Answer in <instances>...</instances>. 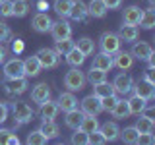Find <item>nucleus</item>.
Here are the masks:
<instances>
[{"mask_svg": "<svg viewBox=\"0 0 155 145\" xmlns=\"http://www.w3.org/2000/svg\"><path fill=\"white\" fill-rule=\"evenodd\" d=\"M8 108L12 110L16 124H27V122H31L33 116H35V112H33V108H31V105L25 103V101H14V103L10 105Z\"/></svg>", "mask_w": 155, "mask_h": 145, "instance_id": "f257e3e1", "label": "nucleus"}, {"mask_svg": "<svg viewBox=\"0 0 155 145\" xmlns=\"http://www.w3.org/2000/svg\"><path fill=\"white\" fill-rule=\"evenodd\" d=\"M87 79H85V74L80 70V68H70V70L66 72L64 76V87L68 91H72V93H76V91H81L85 87Z\"/></svg>", "mask_w": 155, "mask_h": 145, "instance_id": "f03ea898", "label": "nucleus"}, {"mask_svg": "<svg viewBox=\"0 0 155 145\" xmlns=\"http://www.w3.org/2000/svg\"><path fill=\"white\" fill-rule=\"evenodd\" d=\"M120 47H122V41H120V37L116 35V33L107 31V33H103V35L99 37V48H101V52L114 54V52L120 50Z\"/></svg>", "mask_w": 155, "mask_h": 145, "instance_id": "7ed1b4c3", "label": "nucleus"}, {"mask_svg": "<svg viewBox=\"0 0 155 145\" xmlns=\"http://www.w3.org/2000/svg\"><path fill=\"white\" fill-rule=\"evenodd\" d=\"M39 64L41 68H47V70H51V68H56L60 64V54L54 50V48H39L35 52Z\"/></svg>", "mask_w": 155, "mask_h": 145, "instance_id": "20e7f679", "label": "nucleus"}, {"mask_svg": "<svg viewBox=\"0 0 155 145\" xmlns=\"http://www.w3.org/2000/svg\"><path fill=\"white\" fill-rule=\"evenodd\" d=\"M48 33L52 35V41H62V39L72 37V25L66 21V19L60 18L58 21H52V23H51Z\"/></svg>", "mask_w": 155, "mask_h": 145, "instance_id": "39448f33", "label": "nucleus"}, {"mask_svg": "<svg viewBox=\"0 0 155 145\" xmlns=\"http://www.w3.org/2000/svg\"><path fill=\"white\" fill-rule=\"evenodd\" d=\"M2 72H4V79L25 76V72H23V60H19V58H10L8 62H4Z\"/></svg>", "mask_w": 155, "mask_h": 145, "instance_id": "423d86ee", "label": "nucleus"}, {"mask_svg": "<svg viewBox=\"0 0 155 145\" xmlns=\"http://www.w3.org/2000/svg\"><path fill=\"white\" fill-rule=\"evenodd\" d=\"M80 110L84 114H93L97 116L99 112H103V106H101V99L95 95H87L80 101Z\"/></svg>", "mask_w": 155, "mask_h": 145, "instance_id": "0eeeda50", "label": "nucleus"}, {"mask_svg": "<svg viewBox=\"0 0 155 145\" xmlns=\"http://www.w3.org/2000/svg\"><path fill=\"white\" fill-rule=\"evenodd\" d=\"M113 87H114V93L116 95H128V93H132V87H134V79H132V76H128V74H118L114 77V81H113Z\"/></svg>", "mask_w": 155, "mask_h": 145, "instance_id": "6e6552de", "label": "nucleus"}, {"mask_svg": "<svg viewBox=\"0 0 155 145\" xmlns=\"http://www.w3.org/2000/svg\"><path fill=\"white\" fill-rule=\"evenodd\" d=\"M4 87H6V91L10 95H21L27 91L29 87V81L25 76L21 77H12V79H4Z\"/></svg>", "mask_w": 155, "mask_h": 145, "instance_id": "1a4fd4ad", "label": "nucleus"}, {"mask_svg": "<svg viewBox=\"0 0 155 145\" xmlns=\"http://www.w3.org/2000/svg\"><path fill=\"white\" fill-rule=\"evenodd\" d=\"M132 93L136 97H142V99H145V101H153V97H155V83H149V81H145V79H140L138 83H134Z\"/></svg>", "mask_w": 155, "mask_h": 145, "instance_id": "9d476101", "label": "nucleus"}, {"mask_svg": "<svg viewBox=\"0 0 155 145\" xmlns=\"http://www.w3.org/2000/svg\"><path fill=\"white\" fill-rule=\"evenodd\" d=\"M130 54L134 56V60H147V58H151L155 54V50L149 43H143V41L136 43L134 41V47H132V50H130Z\"/></svg>", "mask_w": 155, "mask_h": 145, "instance_id": "9b49d317", "label": "nucleus"}, {"mask_svg": "<svg viewBox=\"0 0 155 145\" xmlns=\"http://www.w3.org/2000/svg\"><path fill=\"white\" fill-rule=\"evenodd\" d=\"M51 23H52V19L47 12H37L31 19V27L35 29L37 33H47L48 29H51Z\"/></svg>", "mask_w": 155, "mask_h": 145, "instance_id": "f8f14e48", "label": "nucleus"}, {"mask_svg": "<svg viewBox=\"0 0 155 145\" xmlns=\"http://www.w3.org/2000/svg\"><path fill=\"white\" fill-rule=\"evenodd\" d=\"M113 66H116L118 70H130V68L134 66V56L130 54V52H126V50H118V52H114L113 54Z\"/></svg>", "mask_w": 155, "mask_h": 145, "instance_id": "ddd939ff", "label": "nucleus"}, {"mask_svg": "<svg viewBox=\"0 0 155 145\" xmlns=\"http://www.w3.org/2000/svg\"><path fill=\"white\" fill-rule=\"evenodd\" d=\"M39 106H41V108H39V114H41L43 120H54L58 116V112H60L56 101H52V99H47L45 103H41Z\"/></svg>", "mask_w": 155, "mask_h": 145, "instance_id": "4468645a", "label": "nucleus"}, {"mask_svg": "<svg viewBox=\"0 0 155 145\" xmlns=\"http://www.w3.org/2000/svg\"><path fill=\"white\" fill-rule=\"evenodd\" d=\"M68 18L74 19V21H87V18H89L87 4H84L81 0H74V4H72V10H70V14H68Z\"/></svg>", "mask_w": 155, "mask_h": 145, "instance_id": "2eb2a0df", "label": "nucleus"}, {"mask_svg": "<svg viewBox=\"0 0 155 145\" xmlns=\"http://www.w3.org/2000/svg\"><path fill=\"white\" fill-rule=\"evenodd\" d=\"M47 99H51V87L47 83H37L31 89V101L37 103V105H41V103H45Z\"/></svg>", "mask_w": 155, "mask_h": 145, "instance_id": "dca6fc26", "label": "nucleus"}, {"mask_svg": "<svg viewBox=\"0 0 155 145\" xmlns=\"http://www.w3.org/2000/svg\"><path fill=\"white\" fill-rule=\"evenodd\" d=\"M116 35H118L120 41H124V43H134V41H138L140 29H138V25H128V23H122V25H120V31L116 33Z\"/></svg>", "mask_w": 155, "mask_h": 145, "instance_id": "f3484780", "label": "nucleus"}, {"mask_svg": "<svg viewBox=\"0 0 155 145\" xmlns=\"http://www.w3.org/2000/svg\"><path fill=\"white\" fill-rule=\"evenodd\" d=\"M93 68H99L103 72H110L113 70V54H107V52H99V54L93 56V62H91Z\"/></svg>", "mask_w": 155, "mask_h": 145, "instance_id": "a211bd4d", "label": "nucleus"}, {"mask_svg": "<svg viewBox=\"0 0 155 145\" xmlns=\"http://www.w3.org/2000/svg\"><path fill=\"white\" fill-rule=\"evenodd\" d=\"M56 105H58V108L60 110H72V108H76L78 106V99H76V95L72 93V91H66V93H60L58 95V99H56Z\"/></svg>", "mask_w": 155, "mask_h": 145, "instance_id": "6ab92c4d", "label": "nucleus"}, {"mask_svg": "<svg viewBox=\"0 0 155 145\" xmlns=\"http://www.w3.org/2000/svg\"><path fill=\"white\" fill-rule=\"evenodd\" d=\"M140 18H142V8H140V6H128V8H124V12H122V23L138 25Z\"/></svg>", "mask_w": 155, "mask_h": 145, "instance_id": "aec40b11", "label": "nucleus"}, {"mask_svg": "<svg viewBox=\"0 0 155 145\" xmlns=\"http://www.w3.org/2000/svg\"><path fill=\"white\" fill-rule=\"evenodd\" d=\"M126 101H128L130 114H134V116H138V114H142V112H145V110H147V103H149V101L142 99V97L132 95L130 99H126Z\"/></svg>", "mask_w": 155, "mask_h": 145, "instance_id": "412c9836", "label": "nucleus"}, {"mask_svg": "<svg viewBox=\"0 0 155 145\" xmlns=\"http://www.w3.org/2000/svg\"><path fill=\"white\" fill-rule=\"evenodd\" d=\"M41 64H39L37 56H27L23 60V72H25V77H35L41 74Z\"/></svg>", "mask_w": 155, "mask_h": 145, "instance_id": "4be33fe9", "label": "nucleus"}, {"mask_svg": "<svg viewBox=\"0 0 155 145\" xmlns=\"http://www.w3.org/2000/svg\"><path fill=\"white\" fill-rule=\"evenodd\" d=\"M81 118H84V112H81V110L76 106V108H72V110H66L64 124H66L70 130H76V128H80V124H81Z\"/></svg>", "mask_w": 155, "mask_h": 145, "instance_id": "5701e85b", "label": "nucleus"}, {"mask_svg": "<svg viewBox=\"0 0 155 145\" xmlns=\"http://www.w3.org/2000/svg\"><path fill=\"white\" fill-rule=\"evenodd\" d=\"M99 130H101V134L105 135L107 141H116L118 135H120V128H118L116 122H105L103 126H99Z\"/></svg>", "mask_w": 155, "mask_h": 145, "instance_id": "b1692460", "label": "nucleus"}, {"mask_svg": "<svg viewBox=\"0 0 155 145\" xmlns=\"http://www.w3.org/2000/svg\"><path fill=\"white\" fill-rule=\"evenodd\" d=\"M87 12H89V16H91V18L101 19V18H105V16H107L109 8L105 6L103 0H91V2L87 4Z\"/></svg>", "mask_w": 155, "mask_h": 145, "instance_id": "393cba45", "label": "nucleus"}, {"mask_svg": "<svg viewBox=\"0 0 155 145\" xmlns=\"http://www.w3.org/2000/svg\"><path fill=\"white\" fill-rule=\"evenodd\" d=\"M136 130H138L140 134H142V132H153V130H155V120H153L149 114H145V112L138 114V122H136Z\"/></svg>", "mask_w": 155, "mask_h": 145, "instance_id": "a878e982", "label": "nucleus"}, {"mask_svg": "<svg viewBox=\"0 0 155 145\" xmlns=\"http://www.w3.org/2000/svg\"><path fill=\"white\" fill-rule=\"evenodd\" d=\"M138 25L142 29H153L155 27V8L149 6L147 10H142V18H140Z\"/></svg>", "mask_w": 155, "mask_h": 145, "instance_id": "bb28decb", "label": "nucleus"}, {"mask_svg": "<svg viewBox=\"0 0 155 145\" xmlns=\"http://www.w3.org/2000/svg\"><path fill=\"white\" fill-rule=\"evenodd\" d=\"M110 114H113V118H116V120H126L130 116L128 101H126V99H118L116 105H114V108L110 110Z\"/></svg>", "mask_w": 155, "mask_h": 145, "instance_id": "cd10ccee", "label": "nucleus"}, {"mask_svg": "<svg viewBox=\"0 0 155 145\" xmlns=\"http://www.w3.org/2000/svg\"><path fill=\"white\" fill-rule=\"evenodd\" d=\"M39 130H41V132L48 137V141L60 135V128H58V124L54 122V120H43V124H41V128H39Z\"/></svg>", "mask_w": 155, "mask_h": 145, "instance_id": "c85d7f7f", "label": "nucleus"}, {"mask_svg": "<svg viewBox=\"0 0 155 145\" xmlns=\"http://www.w3.org/2000/svg\"><path fill=\"white\" fill-rule=\"evenodd\" d=\"M99 120H97V116L93 114H84V118H81V124H80V130H84L85 134H91L95 132V130H99Z\"/></svg>", "mask_w": 155, "mask_h": 145, "instance_id": "c756f323", "label": "nucleus"}, {"mask_svg": "<svg viewBox=\"0 0 155 145\" xmlns=\"http://www.w3.org/2000/svg\"><path fill=\"white\" fill-rule=\"evenodd\" d=\"M72 4H74V0H54V2H52V10H54L62 19H66L68 14H70V10H72Z\"/></svg>", "mask_w": 155, "mask_h": 145, "instance_id": "7c9ffc66", "label": "nucleus"}, {"mask_svg": "<svg viewBox=\"0 0 155 145\" xmlns=\"http://www.w3.org/2000/svg\"><path fill=\"white\" fill-rule=\"evenodd\" d=\"M85 58H87V56L84 54V52L78 50V48L74 47V48H72V50L66 54V62H68V64H70L72 68H80V66L85 62Z\"/></svg>", "mask_w": 155, "mask_h": 145, "instance_id": "2f4dec72", "label": "nucleus"}, {"mask_svg": "<svg viewBox=\"0 0 155 145\" xmlns=\"http://www.w3.org/2000/svg\"><path fill=\"white\" fill-rule=\"evenodd\" d=\"M29 12L27 0H12V18H25Z\"/></svg>", "mask_w": 155, "mask_h": 145, "instance_id": "473e14b6", "label": "nucleus"}, {"mask_svg": "<svg viewBox=\"0 0 155 145\" xmlns=\"http://www.w3.org/2000/svg\"><path fill=\"white\" fill-rule=\"evenodd\" d=\"M138 130H136V126H128V128L120 130V135L118 139H122V143H128V145H134L138 141Z\"/></svg>", "mask_w": 155, "mask_h": 145, "instance_id": "72a5a7b5", "label": "nucleus"}, {"mask_svg": "<svg viewBox=\"0 0 155 145\" xmlns=\"http://www.w3.org/2000/svg\"><path fill=\"white\" fill-rule=\"evenodd\" d=\"M114 93V87L113 83H109V81H101V83H95L93 85V95L95 97H99V99H103V97H109V95H113Z\"/></svg>", "mask_w": 155, "mask_h": 145, "instance_id": "f704fd0d", "label": "nucleus"}, {"mask_svg": "<svg viewBox=\"0 0 155 145\" xmlns=\"http://www.w3.org/2000/svg\"><path fill=\"white\" fill-rule=\"evenodd\" d=\"M76 48H78V50H81L85 56H91L95 52V41H93V39H89V37H81L80 41L76 43Z\"/></svg>", "mask_w": 155, "mask_h": 145, "instance_id": "c9c22d12", "label": "nucleus"}, {"mask_svg": "<svg viewBox=\"0 0 155 145\" xmlns=\"http://www.w3.org/2000/svg\"><path fill=\"white\" fill-rule=\"evenodd\" d=\"M85 79L89 81L91 85L101 83V81H105V79H107V72H103V70H99V68H93V66H91V68H89V72L85 74Z\"/></svg>", "mask_w": 155, "mask_h": 145, "instance_id": "e433bc0d", "label": "nucleus"}, {"mask_svg": "<svg viewBox=\"0 0 155 145\" xmlns=\"http://www.w3.org/2000/svg\"><path fill=\"white\" fill-rule=\"evenodd\" d=\"M74 47H76V43L72 41L70 37H68V39H62V41H54V50H56L60 56H66Z\"/></svg>", "mask_w": 155, "mask_h": 145, "instance_id": "4c0bfd02", "label": "nucleus"}, {"mask_svg": "<svg viewBox=\"0 0 155 145\" xmlns=\"http://www.w3.org/2000/svg\"><path fill=\"white\" fill-rule=\"evenodd\" d=\"M25 141H27L29 145H45V143H48V137L41 132V130H33V132L27 135Z\"/></svg>", "mask_w": 155, "mask_h": 145, "instance_id": "58836bf2", "label": "nucleus"}, {"mask_svg": "<svg viewBox=\"0 0 155 145\" xmlns=\"http://www.w3.org/2000/svg\"><path fill=\"white\" fill-rule=\"evenodd\" d=\"M19 139L12 130H0V145H18Z\"/></svg>", "mask_w": 155, "mask_h": 145, "instance_id": "ea45409f", "label": "nucleus"}, {"mask_svg": "<svg viewBox=\"0 0 155 145\" xmlns=\"http://www.w3.org/2000/svg\"><path fill=\"white\" fill-rule=\"evenodd\" d=\"M70 141L74 145H87V134L84 132V130L76 128L74 134H72V137H70Z\"/></svg>", "mask_w": 155, "mask_h": 145, "instance_id": "a19ab883", "label": "nucleus"}, {"mask_svg": "<svg viewBox=\"0 0 155 145\" xmlns=\"http://www.w3.org/2000/svg\"><path fill=\"white\" fill-rule=\"evenodd\" d=\"M116 101H118V97H116V93L109 95V97H103V99H101V106H103V112H110V110L114 108Z\"/></svg>", "mask_w": 155, "mask_h": 145, "instance_id": "79ce46f5", "label": "nucleus"}, {"mask_svg": "<svg viewBox=\"0 0 155 145\" xmlns=\"http://www.w3.org/2000/svg\"><path fill=\"white\" fill-rule=\"evenodd\" d=\"M87 143L89 145H103V143H107V139H105V135L101 134V130H95V132L87 134Z\"/></svg>", "mask_w": 155, "mask_h": 145, "instance_id": "37998d69", "label": "nucleus"}, {"mask_svg": "<svg viewBox=\"0 0 155 145\" xmlns=\"http://www.w3.org/2000/svg\"><path fill=\"white\" fill-rule=\"evenodd\" d=\"M136 143H140V145H153L155 143L153 132H142V134H138V141H136Z\"/></svg>", "mask_w": 155, "mask_h": 145, "instance_id": "c03bdc74", "label": "nucleus"}, {"mask_svg": "<svg viewBox=\"0 0 155 145\" xmlns=\"http://www.w3.org/2000/svg\"><path fill=\"white\" fill-rule=\"evenodd\" d=\"M0 18H12V0H0Z\"/></svg>", "mask_w": 155, "mask_h": 145, "instance_id": "a18cd8bd", "label": "nucleus"}, {"mask_svg": "<svg viewBox=\"0 0 155 145\" xmlns=\"http://www.w3.org/2000/svg\"><path fill=\"white\" fill-rule=\"evenodd\" d=\"M10 35H12V31H10V27L6 25V23H2L0 21V43H4V41H8Z\"/></svg>", "mask_w": 155, "mask_h": 145, "instance_id": "49530a36", "label": "nucleus"}, {"mask_svg": "<svg viewBox=\"0 0 155 145\" xmlns=\"http://www.w3.org/2000/svg\"><path fill=\"white\" fill-rule=\"evenodd\" d=\"M8 112H10L8 105L0 103V124H4V122H6V120H8Z\"/></svg>", "mask_w": 155, "mask_h": 145, "instance_id": "de8ad7c7", "label": "nucleus"}, {"mask_svg": "<svg viewBox=\"0 0 155 145\" xmlns=\"http://www.w3.org/2000/svg\"><path fill=\"white\" fill-rule=\"evenodd\" d=\"M103 2H105V6L109 10H116V8H120L122 0H103Z\"/></svg>", "mask_w": 155, "mask_h": 145, "instance_id": "09e8293b", "label": "nucleus"}, {"mask_svg": "<svg viewBox=\"0 0 155 145\" xmlns=\"http://www.w3.org/2000/svg\"><path fill=\"white\" fill-rule=\"evenodd\" d=\"M142 79L149 81V83H155V77H153V70H151V68H145V72H143V77H142Z\"/></svg>", "mask_w": 155, "mask_h": 145, "instance_id": "8fccbe9b", "label": "nucleus"}, {"mask_svg": "<svg viewBox=\"0 0 155 145\" xmlns=\"http://www.w3.org/2000/svg\"><path fill=\"white\" fill-rule=\"evenodd\" d=\"M37 10H39V12H47V10H48V2H47V0H37Z\"/></svg>", "mask_w": 155, "mask_h": 145, "instance_id": "3c124183", "label": "nucleus"}, {"mask_svg": "<svg viewBox=\"0 0 155 145\" xmlns=\"http://www.w3.org/2000/svg\"><path fill=\"white\" fill-rule=\"evenodd\" d=\"M6 54H8V50H6V47L0 43V64H4L6 62Z\"/></svg>", "mask_w": 155, "mask_h": 145, "instance_id": "603ef678", "label": "nucleus"}, {"mask_svg": "<svg viewBox=\"0 0 155 145\" xmlns=\"http://www.w3.org/2000/svg\"><path fill=\"white\" fill-rule=\"evenodd\" d=\"M21 50H23V43L19 41V39H16V43H14V52L18 54V52H21Z\"/></svg>", "mask_w": 155, "mask_h": 145, "instance_id": "864d4df0", "label": "nucleus"}, {"mask_svg": "<svg viewBox=\"0 0 155 145\" xmlns=\"http://www.w3.org/2000/svg\"><path fill=\"white\" fill-rule=\"evenodd\" d=\"M149 6H155V0H149Z\"/></svg>", "mask_w": 155, "mask_h": 145, "instance_id": "5fc2aeb1", "label": "nucleus"}]
</instances>
